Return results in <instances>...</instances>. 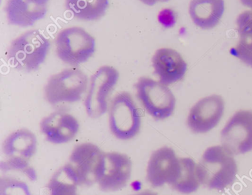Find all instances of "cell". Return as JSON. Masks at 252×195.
<instances>
[{"label":"cell","instance_id":"6da1fadb","mask_svg":"<svg viewBox=\"0 0 252 195\" xmlns=\"http://www.w3.org/2000/svg\"><path fill=\"white\" fill-rule=\"evenodd\" d=\"M197 174L202 186L210 190L223 191L237 178V162L221 145L210 146L197 164Z\"/></svg>","mask_w":252,"mask_h":195},{"label":"cell","instance_id":"7a4b0ae2","mask_svg":"<svg viewBox=\"0 0 252 195\" xmlns=\"http://www.w3.org/2000/svg\"><path fill=\"white\" fill-rule=\"evenodd\" d=\"M50 47L48 38L38 30H32L11 41L7 58L10 65L17 70L33 72L45 62Z\"/></svg>","mask_w":252,"mask_h":195},{"label":"cell","instance_id":"3957f363","mask_svg":"<svg viewBox=\"0 0 252 195\" xmlns=\"http://www.w3.org/2000/svg\"><path fill=\"white\" fill-rule=\"evenodd\" d=\"M89 87L88 75L76 66L63 69L48 78L44 97L51 105L75 103L82 99Z\"/></svg>","mask_w":252,"mask_h":195},{"label":"cell","instance_id":"277c9868","mask_svg":"<svg viewBox=\"0 0 252 195\" xmlns=\"http://www.w3.org/2000/svg\"><path fill=\"white\" fill-rule=\"evenodd\" d=\"M108 119L110 131L119 140H131L136 137L141 130V113L128 92L118 93L110 101Z\"/></svg>","mask_w":252,"mask_h":195},{"label":"cell","instance_id":"5b68a950","mask_svg":"<svg viewBox=\"0 0 252 195\" xmlns=\"http://www.w3.org/2000/svg\"><path fill=\"white\" fill-rule=\"evenodd\" d=\"M137 98L146 112L156 121L173 114L176 99L167 85L148 77H141L135 84Z\"/></svg>","mask_w":252,"mask_h":195},{"label":"cell","instance_id":"8992f818","mask_svg":"<svg viewBox=\"0 0 252 195\" xmlns=\"http://www.w3.org/2000/svg\"><path fill=\"white\" fill-rule=\"evenodd\" d=\"M55 45L59 59L72 66L85 63L95 51V38L79 27H70L60 31Z\"/></svg>","mask_w":252,"mask_h":195},{"label":"cell","instance_id":"52a82bcc","mask_svg":"<svg viewBox=\"0 0 252 195\" xmlns=\"http://www.w3.org/2000/svg\"><path fill=\"white\" fill-rule=\"evenodd\" d=\"M119 79V71L108 65L101 66L93 74L84 103L88 117L97 119L108 111L109 96Z\"/></svg>","mask_w":252,"mask_h":195},{"label":"cell","instance_id":"ba28073f","mask_svg":"<svg viewBox=\"0 0 252 195\" xmlns=\"http://www.w3.org/2000/svg\"><path fill=\"white\" fill-rule=\"evenodd\" d=\"M104 154L99 146L91 142L79 143L73 148L67 163L71 167L80 186L97 184Z\"/></svg>","mask_w":252,"mask_h":195},{"label":"cell","instance_id":"9c48e42d","mask_svg":"<svg viewBox=\"0 0 252 195\" xmlns=\"http://www.w3.org/2000/svg\"><path fill=\"white\" fill-rule=\"evenodd\" d=\"M220 141L233 156L252 151V111L236 112L221 130Z\"/></svg>","mask_w":252,"mask_h":195},{"label":"cell","instance_id":"30bf717a","mask_svg":"<svg viewBox=\"0 0 252 195\" xmlns=\"http://www.w3.org/2000/svg\"><path fill=\"white\" fill-rule=\"evenodd\" d=\"M132 162L129 157L119 152H104L98 176V189L104 192H116L126 187L132 175Z\"/></svg>","mask_w":252,"mask_h":195},{"label":"cell","instance_id":"8fae6325","mask_svg":"<svg viewBox=\"0 0 252 195\" xmlns=\"http://www.w3.org/2000/svg\"><path fill=\"white\" fill-rule=\"evenodd\" d=\"M181 162L173 149L162 146L150 155L146 171V178L150 186L159 188L171 185L179 174Z\"/></svg>","mask_w":252,"mask_h":195},{"label":"cell","instance_id":"7c38bea8","mask_svg":"<svg viewBox=\"0 0 252 195\" xmlns=\"http://www.w3.org/2000/svg\"><path fill=\"white\" fill-rule=\"evenodd\" d=\"M225 109L223 98L218 95L206 96L196 102L189 112L187 126L193 133L209 132L218 126Z\"/></svg>","mask_w":252,"mask_h":195},{"label":"cell","instance_id":"4fadbf2b","mask_svg":"<svg viewBox=\"0 0 252 195\" xmlns=\"http://www.w3.org/2000/svg\"><path fill=\"white\" fill-rule=\"evenodd\" d=\"M80 124L77 118L64 111H55L44 117L39 130L45 140L52 144L68 143L77 135Z\"/></svg>","mask_w":252,"mask_h":195},{"label":"cell","instance_id":"5bb4252c","mask_svg":"<svg viewBox=\"0 0 252 195\" xmlns=\"http://www.w3.org/2000/svg\"><path fill=\"white\" fill-rule=\"evenodd\" d=\"M154 73L159 81L170 85L181 81L185 76L187 64L177 50L172 48H160L152 58Z\"/></svg>","mask_w":252,"mask_h":195},{"label":"cell","instance_id":"9a60e30c","mask_svg":"<svg viewBox=\"0 0 252 195\" xmlns=\"http://www.w3.org/2000/svg\"><path fill=\"white\" fill-rule=\"evenodd\" d=\"M5 10L8 23L22 28L34 25L48 12L47 5H38L29 0H8Z\"/></svg>","mask_w":252,"mask_h":195},{"label":"cell","instance_id":"2e32d148","mask_svg":"<svg viewBox=\"0 0 252 195\" xmlns=\"http://www.w3.org/2000/svg\"><path fill=\"white\" fill-rule=\"evenodd\" d=\"M38 140L29 129L22 128L11 132L2 143L5 158H21L30 161L36 154Z\"/></svg>","mask_w":252,"mask_h":195},{"label":"cell","instance_id":"e0dca14e","mask_svg":"<svg viewBox=\"0 0 252 195\" xmlns=\"http://www.w3.org/2000/svg\"><path fill=\"white\" fill-rule=\"evenodd\" d=\"M225 10L224 0H191L189 13L193 23L203 30L215 28Z\"/></svg>","mask_w":252,"mask_h":195},{"label":"cell","instance_id":"ac0fdd59","mask_svg":"<svg viewBox=\"0 0 252 195\" xmlns=\"http://www.w3.org/2000/svg\"><path fill=\"white\" fill-rule=\"evenodd\" d=\"M236 22L239 40L231 53L245 65L252 67V10L240 13Z\"/></svg>","mask_w":252,"mask_h":195},{"label":"cell","instance_id":"d6986e66","mask_svg":"<svg viewBox=\"0 0 252 195\" xmlns=\"http://www.w3.org/2000/svg\"><path fill=\"white\" fill-rule=\"evenodd\" d=\"M79 187L71 167L66 163L51 176L47 183L45 195H79Z\"/></svg>","mask_w":252,"mask_h":195},{"label":"cell","instance_id":"ffe728a7","mask_svg":"<svg viewBox=\"0 0 252 195\" xmlns=\"http://www.w3.org/2000/svg\"><path fill=\"white\" fill-rule=\"evenodd\" d=\"M65 6L76 19L95 21L105 14L109 0H65Z\"/></svg>","mask_w":252,"mask_h":195},{"label":"cell","instance_id":"44dd1931","mask_svg":"<svg viewBox=\"0 0 252 195\" xmlns=\"http://www.w3.org/2000/svg\"><path fill=\"white\" fill-rule=\"evenodd\" d=\"M181 168L175 181L171 188L175 192L184 195L194 193L200 187L197 174V164L190 158H180Z\"/></svg>","mask_w":252,"mask_h":195},{"label":"cell","instance_id":"7402d4cb","mask_svg":"<svg viewBox=\"0 0 252 195\" xmlns=\"http://www.w3.org/2000/svg\"><path fill=\"white\" fill-rule=\"evenodd\" d=\"M0 169L6 174L17 173L27 177L31 181L37 179L36 170L30 164V161L21 158H6L0 163Z\"/></svg>","mask_w":252,"mask_h":195},{"label":"cell","instance_id":"603a6c76","mask_svg":"<svg viewBox=\"0 0 252 195\" xmlns=\"http://www.w3.org/2000/svg\"><path fill=\"white\" fill-rule=\"evenodd\" d=\"M0 195H32V193L26 181L5 174L0 177Z\"/></svg>","mask_w":252,"mask_h":195},{"label":"cell","instance_id":"cb8c5ba5","mask_svg":"<svg viewBox=\"0 0 252 195\" xmlns=\"http://www.w3.org/2000/svg\"><path fill=\"white\" fill-rule=\"evenodd\" d=\"M141 2L144 3L146 5L153 6L159 2H166L169 0H139Z\"/></svg>","mask_w":252,"mask_h":195},{"label":"cell","instance_id":"d4e9b609","mask_svg":"<svg viewBox=\"0 0 252 195\" xmlns=\"http://www.w3.org/2000/svg\"><path fill=\"white\" fill-rule=\"evenodd\" d=\"M243 6L252 10V0H240Z\"/></svg>","mask_w":252,"mask_h":195},{"label":"cell","instance_id":"484cf974","mask_svg":"<svg viewBox=\"0 0 252 195\" xmlns=\"http://www.w3.org/2000/svg\"><path fill=\"white\" fill-rule=\"evenodd\" d=\"M29 1L34 3V4H38V5H47V3H48L50 0H29Z\"/></svg>","mask_w":252,"mask_h":195},{"label":"cell","instance_id":"4316f807","mask_svg":"<svg viewBox=\"0 0 252 195\" xmlns=\"http://www.w3.org/2000/svg\"><path fill=\"white\" fill-rule=\"evenodd\" d=\"M131 195H158L155 192H150V191H144V192H138V193L133 194Z\"/></svg>","mask_w":252,"mask_h":195}]
</instances>
